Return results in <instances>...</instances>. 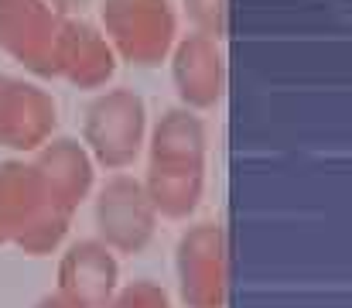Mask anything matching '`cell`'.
Listing matches in <instances>:
<instances>
[{
    "mask_svg": "<svg viewBox=\"0 0 352 308\" xmlns=\"http://www.w3.org/2000/svg\"><path fill=\"white\" fill-rule=\"evenodd\" d=\"M206 168V127L192 110H171L161 116L151 137V175H147V199L168 209L185 212L192 209L202 189Z\"/></svg>",
    "mask_w": 352,
    "mask_h": 308,
    "instance_id": "cell-1",
    "label": "cell"
},
{
    "mask_svg": "<svg viewBox=\"0 0 352 308\" xmlns=\"http://www.w3.org/2000/svg\"><path fill=\"white\" fill-rule=\"evenodd\" d=\"M103 34L110 48L133 65H157L171 55L178 17L171 0H107Z\"/></svg>",
    "mask_w": 352,
    "mask_h": 308,
    "instance_id": "cell-2",
    "label": "cell"
},
{
    "mask_svg": "<svg viewBox=\"0 0 352 308\" xmlns=\"http://www.w3.org/2000/svg\"><path fill=\"white\" fill-rule=\"evenodd\" d=\"M147 134V110L144 100L130 90H107L86 110V144L96 161L107 168H126Z\"/></svg>",
    "mask_w": 352,
    "mask_h": 308,
    "instance_id": "cell-3",
    "label": "cell"
},
{
    "mask_svg": "<svg viewBox=\"0 0 352 308\" xmlns=\"http://www.w3.org/2000/svg\"><path fill=\"white\" fill-rule=\"evenodd\" d=\"M62 21L45 0H0V48L28 69L52 76Z\"/></svg>",
    "mask_w": 352,
    "mask_h": 308,
    "instance_id": "cell-4",
    "label": "cell"
},
{
    "mask_svg": "<svg viewBox=\"0 0 352 308\" xmlns=\"http://www.w3.org/2000/svg\"><path fill=\"white\" fill-rule=\"evenodd\" d=\"M171 76L185 110H209L223 100L226 62L216 38L192 31L171 48Z\"/></svg>",
    "mask_w": 352,
    "mask_h": 308,
    "instance_id": "cell-5",
    "label": "cell"
},
{
    "mask_svg": "<svg viewBox=\"0 0 352 308\" xmlns=\"http://www.w3.org/2000/svg\"><path fill=\"white\" fill-rule=\"evenodd\" d=\"M55 127V100L24 79L0 72V147L31 151L48 141Z\"/></svg>",
    "mask_w": 352,
    "mask_h": 308,
    "instance_id": "cell-6",
    "label": "cell"
},
{
    "mask_svg": "<svg viewBox=\"0 0 352 308\" xmlns=\"http://www.w3.org/2000/svg\"><path fill=\"white\" fill-rule=\"evenodd\" d=\"M55 72L76 83L79 90H100L117 72V52L110 48L100 28L65 17L55 41Z\"/></svg>",
    "mask_w": 352,
    "mask_h": 308,
    "instance_id": "cell-7",
    "label": "cell"
},
{
    "mask_svg": "<svg viewBox=\"0 0 352 308\" xmlns=\"http://www.w3.org/2000/svg\"><path fill=\"white\" fill-rule=\"evenodd\" d=\"M185 14L199 34L219 38L226 31V0H185Z\"/></svg>",
    "mask_w": 352,
    "mask_h": 308,
    "instance_id": "cell-8",
    "label": "cell"
},
{
    "mask_svg": "<svg viewBox=\"0 0 352 308\" xmlns=\"http://www.w3.org/2000/svg\"><path fill=\"white\" fill-rule=\"evenodd\" d=\"M55 14H62V17H69L72 10H79V7H86V0H45Z\"/></svg>",
    "mask_w": 352,
    "mask_h": 308,
    "instance_id": "cell-9",
    "label": "cell"
}]
</instances>
